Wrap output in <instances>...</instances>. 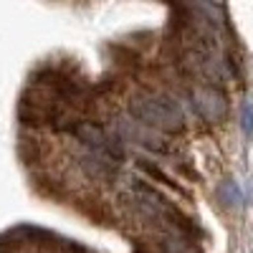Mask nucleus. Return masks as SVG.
Instances as JSON below:
<instances>
[{"label":"nucleus","mask_w":253,"mask_h":253,"mask_svg":"<svg viewBox=\"0 0 253 253\" xmlns=\"http://www.w3.org/2000/svg\"><path fill=\"white\" fill-rule=\"evenodd\" d=\"M129 117L132 122L162 134H175L185 126V112L180 107V101H175L167 94H155V91L134 94L129 101Z\"/></svg>","instance_id":"obj_1"},{"label":"nucleus","mask_w":253,"mask_h":253,"mask_svg":"<svg viewBox=\"0 0 253 253\" xmlns=\"http://www.w3.org/2000/svg\"><path fill=\"white\" fill-rule=\"evenodd\" d=\"M71 134L79 139L81 150L94 152L99 157H107L114 165H119L126 155V142L122 139V134L107 129V126H101L96 122H79Z\"/></svg>","instance_id":"obj_2"},{"label":"nucleus","mask_w":253,"mask_h":253,"mask_svg":"<svg viewBox=\"0 0 253 253\" xmlns=\"http://www.w3.org/2000/svg\"><path fill=\"white\" fill-rule=\"evenodd\" d=\"M193 107H195L200 119L220 122L228 112V101H225L223 91H218L215 86H198L193 91Z\"/></svg>","instance_id":"obj_3"},{"label":"nucleus","mask_w":253,"mask_h":253,"mask_svg":"<svg viewBox=\"0 0 253 253\" xmlns=\"http://www.w3.org/2000/svg\"><path fill=\"white\" fill-rule=\"evenodd\" d=\"M76 162H79V167H81V170L86 172L91 180H112V177H117V170H119V165H114L112 160L99 157V155L86 152V150L79 152Z\"/></svg>","instance_id":"obj_4"},{"label":"nucleus","mask_w":253,"mask_h":253,"mask_svg":"<svg viewBox=\"0 0 253 253\" xmlns=\"http://www.w3.org/2000/svg\"><path fill=\"white\" fill-rule=\"evenodd\" d=\"M162 253H195V251L185 243L182 236L172 233V236H167V238L162 241Z\"/></svg>","instance_id":"obj_5"},{"label":"nucleus","mask_w":253,"mask_h":253,"mask_svg":"<svg viewBox=\"0 0 253 253\" xmlns=\"http://www.w3.org/2000/svg\"><path fill=\"white\" fill-rule=\"evenodd\" d=\"M218 195H220V200L225 205H238L241 203V190H238V185L233 180H225L220 185V190H218Z\"/></svg>","instance_id":"obj_6"},{"label":"nucleus","mask_w":253,"mask_h":253,"mask_svg":"<svg viewBox=\"0 0 253 253\" xmlns=\"http://www.w3.org/2000/svg\"><path fill=\"white\" fill-rule=\"evenodd\" d=\"M241 126H243V132L251 137L253 134V104L246 101L243 104V114H241Z\"/></svg>","instance_id":"obj_7"}]
</instances>
